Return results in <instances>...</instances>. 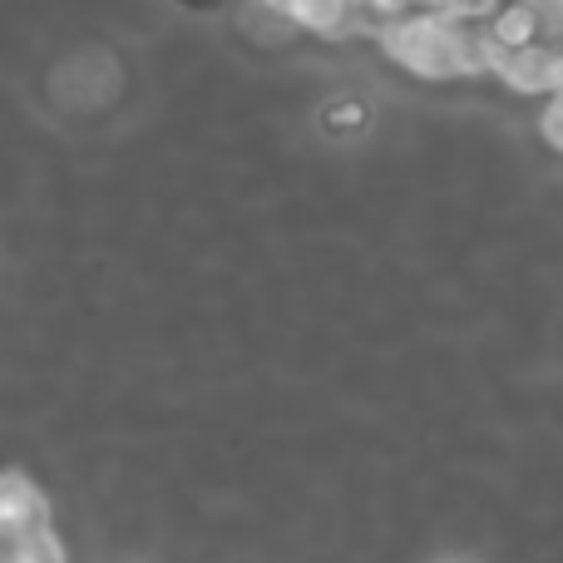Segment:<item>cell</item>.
I'll return each mask as SVG.
<instances>
[{"label": "cell", "instance_id": "cell-1", "mask_svg": "<svg viewBox=\"0 0 563 563\" xmlns=\"http://www.w3.org/2000/svg\"><path fill=\"white\" fill-rule=\"evenodd\" d=\"M376 45L416 79H460V15L450 10H406L380 20Z\"/></svg>", "mask_w": 563, "mask_h": 563}, {"label": "cell", "instance_id": "cell-2", "mask_svg": "<svg viewBox=\"0 0 563 563\" xmlns=\"http://www.w3.org/2000/svg\"><path fill=\"white\" fill-rule=\"evenodd\" d=\"M559 49L554 40H529V45H515L499 55L495 79L509 89V95H554V79H559Z\"/></svg>", "mask_w": 563, "mask_h": 563}, {"label": "cell", "instance_id": "cell-3", "mask_svg": "<svg viewBox=\"0 0 563 563\" xmlns=\"http://www.w3.org/2000/svg\"><path fill=\"white\" fill-rule=\"evenodd\" d=\"M49 525V499L25 470H0V539H20L30 529Z\"/></svg>", "mask_w": 563, "mask_h": 563}, {"label": "cell", "instance_id": "cell-4", "mask_svg": "<svg viewBox=\"0 0 563 563\" xmlns=\"http://www.w3.org/2000/svg\"><path fill=\"white\" fill-rule=\"evenodd\" d=\"M489 30H495V40L505 49H515V45H529V40H549V30H544V15H539L529 0H505V5L489 15Z\"/></svg>", "mask_w": 563, "mask_h": 563}, {"label": "cell", "instance_id": "cell-5", "mask_svg": "<svg viewBox=\"0 0 563 563\" xmlns=\"http://www.w3.org/2000/svg\"><path fill=\"white\" fill-rule=\"evenodd\" d=\"M539 134H544L549 148H559L563 154V95H549L544 114H539Z\"/></svg>", "mask_w": 563, "mask_h": 563}, {"label": "cell", "instance_id": "cell-6", "mask_svg": "<svg viewBox=\"0 0 563 563\" xmlns=\"http://www.w3.org/2000/svg\"><path fill=\"white\" fill-rule=\"evenodd\" d=\"M356 10H361V15H366V20H376V25H380V20H396V15H406V10H410V0H356Z\"/></svg>", "mask_w": 563, "mask_h": 563}, {"label": "cell", "instance_id": "cell-7", "mask_svg": "<svg viewBox=\"0 0 563 563\" xmlns=\"http://www.w3.org/2000/svg\"><path fill=\"white\" fill-rule=\"evenodd\" d=\"M499 5H505V0H450V15H460V20H489Z\"/></svg>", "mask_w": 563, "mask_h": 563}, {"label": "cell", "instance_id": "cell-8", "mask_svg": "<svg viewBox=\"0 0 563 563\" xmlns=\"http://www.w3.org/2000/svg\"><path fill=\"white\" fill-rule=\"evenodd\" d=\"M410 10H450V0H410Z\"/></svg>", "mask_w": 563, "mask_h": 563}, {"label": "cell", "instance_id": "cell-9", "mask_svg": "<svg viewBox=\"0 0 563 563\" xmlns=\"http://www.w3.org/2000/svg\"><path fill=\"white\" fill-rule=\"evenodd\" d=\"M554 95H563V49H559V79H554Z\"/></svg>", "mask_w": 563, "mask_h": 563}, {"label": "cell", "instance_id": "cell-10", "mask_svg": "<svg viewBox=\"0 0 563 563\" xmlns=\"http://www.w3.org/2000/svg\"><path fill=\"white\" fill-rule=\"evenodd\" d=\"M0 563H5V539H0Z\"/></svg>", "mask_w": 563, "mask_h": 563}]
</instances>
